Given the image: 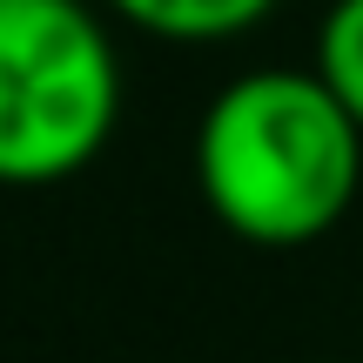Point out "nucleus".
Here are the masks:
<instances>
[{
    "label": "nucleus",
    "mask_w": 363,
    "mask_h": 363,
    "mask_svg": "<svg viewBox=\"0 0 363 363\" xmlns=\"http://www.w3.org/2000/svg\"><path fill=\"white\" fill-rule=\"evenodd\" d=\"M195 189L249 249L323 242L363 195V128L316 67H242L195 121Z\"/></svg>",
    "instance_id": "f257e3e1"
},
{
    "label": "nucleus",
    "mask_w": 363,
    "mask_h": 363,
    "mask_svg": "<svg viewBox=\"0 0 363 363\" xmlns=\"http://www.w3.org/2000/svg\"><path fill=\"white\" fill-rule=\"evenodd\" d=\"M121 54L94 0H0V189H54L108 155Z\"/></svg>",
    "instance_id": "f03ea898"
},
{
    "label": "nucleus",
    "mask_w": 363,
    "mask_h": 363,
    "mask_svg": "<svg viewBox=\"0 0 363 363\" xmlns=\"http://www.w3.org/2000/svg\"><path fill=\"white\" fill-rule=\"evenodd\" d=\"M101 7L169 48H208V40H235L262 27L283 0H101Z\"/></svg>",
    "instance_id": "7ed1b4c3"
},
{
    "label": "nucleus",
    "mask_w": 363,
    "mask_h": 363,
    "mask_svg": "<svg viewBox=\"0 0 363 363\" xmlns=\"http://www.w3.org/2000/svg\"><path fill=\"white\" fill-rule=\"evenodd\" d=\"M316 74L337 88V101L363 128V0H330L323 27H316Z\"/></svg>",
    "instance_id": "20e7f679"
}]
</instances>
